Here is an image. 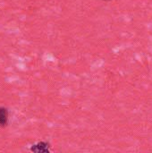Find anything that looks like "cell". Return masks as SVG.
<instances>
[{
  "label": "cell",
  "instance_id": "6da1fadb",
  "mask_svg": "<svg viewBox=\"0 0 152 153\" xmlns=\"http://www.w3.org/2000/svg\"><path fill=\"white\" fill-rule=\"evenodd\" d=\"M48 147H49V144L47 143H45V142H40L35 145H32V147L30 148V151L31 152H34L39 153V152H48Z\"/></svg>",
  "mask_w": 152,
  "mask_h": 153
},
{
  "label": "cell",
  "instance_id": "3957f363",
  "mask_svg": "<svg viewBox=\"0 0 152 153\" xmlns=\"http://www.w3.org/2000/svg\"><path fill=\"white\" fill-rule=\"evenodd\" d=\"M102 1H106V2H108V1H112V0H102Z\"/></svg>",
  "mask_w": 152,
  "mask_h": 153
},
{
  "label": "cell",
  "instance_id": "7a4b0ae2",
  "mask_svg": "<svg viewBox=\"0 0 152 153\" xmlns=\"http://www.w3.org/2000/svg\"><path fill=\"white\" fill-rule=\"evenodd\" d=\"M9 112L6 108L0 107V127H5L8 124Z\"/></svg>",
  "mask_w": 152,
  "mask_h": 153
}]
</instances>
